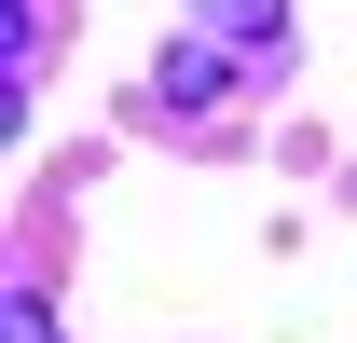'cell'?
Listing matches in <instances>:
<instances>
[{"label":"cell","mask_w":357,"mask_h":343,"mask_svg":"<svg viewBox=\"0 0 357 343\" xmlns=\"http://www.w3.org/2000/svg\"><path fill=\"white\" fill-rule=\"evenodd\" d=\"M0 343H55V316H42V302H14V330H0Z\"/></svg>","instance_id":"3957f363"},{"label":"cell","mask_w":357,"mask_h":343,"mask_svg":"<svg viewBox=\"0 0 357 343\" xmlns=\"http://www.w3.org/2000/svg\"><path fill=\"white\" fill-rule=\"evenodd\" d=\"M220 83H234V55H220V42H178V55H165V96H178V110H206Z\"/></svg>","instance_id":"6da1fadb"},{"label":"cell","mask_w":357,"mask_h":343,"mask_svg":"<svg viewBox=\"0 0 357 343\" xmlns=\"http://www.w3.org/2000/svg\"><path fill=\"white\" fill-rule=\"evenodd\" d=\"M192 14H206V28H220V42H248V55H261L275 28H289V0H192Z\"/></svg>","instance_id":"7a4b0ae2"}]
</instances>
